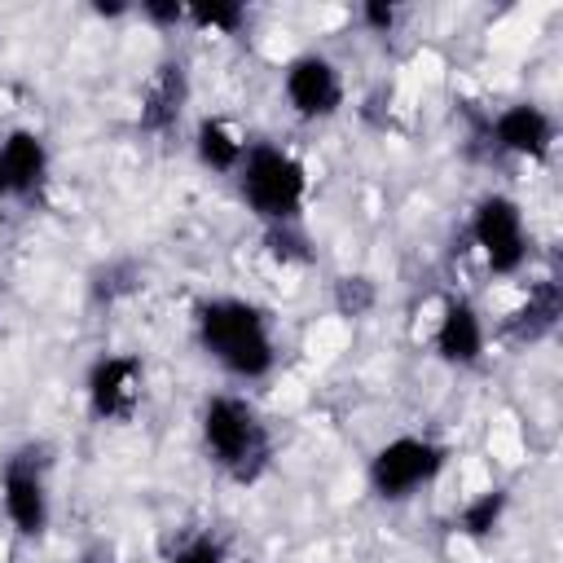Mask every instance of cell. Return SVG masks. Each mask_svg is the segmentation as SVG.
<instances>
[{
	"label": "cell",
	"instance_id": "7",
	"mask_svg": "<svg viewBox=\"0 0 563 563\" xmlns=\"http://www.w3.org/2000/svg\"><path fill=\"white\" fill-rule=\"evenodd\" d=\"M0 515L13 537L40 541L53 523V488H48V466L40 453H13L0 466Z\"/></svg>",
	"mask_w": 563,
	"mask_h": 563
},
{
	"label": "cell",
	"instance_id": "1",
	"mask_svg": "<svg viewBox=\"0 0 563 563\" xmlns=\"http://www.w3.org/2000/svg\"><path fill=\"white\" fill-rule=\"evenodd\" d=\"M198 352L233 383H264L277 369V325L260 299L246 295H207L194 308Z\"/></svg>",
	"mask_w": 563,
	"mask_h": 563
},
{
	"label": "cell",
	"instance_id": "18",
	"mask_svg": "<svg viewBox=\"0 0 563 563\" xmlns=\"http://www.w3.org/2000/svg\"><path fill=\"white\" fill-rule=\"evenodd\" d=\"M136 13H141L150 26H158V31L185 26V4H180V0H141Z\"/></svg>",
	"mask_w": 563,
	"mask_h": 563
},
{
	"label": "cell",
	"instance_id": "21",
	"mask_svg": "<svg viewBox=\"0 0 563 563\" xmlns=\"http://www.w3.org/2000/svg\"><path fill=\"white\" fill-rule=\"evenodd\" d=\"M0 295H4V277H0Z\"/></svg>",
	"mask_w": 563,
	"mask_h": 563
},
{
	"label": "cell",
	"instance_id": "17",
	"mask_svg": "<svg viewBox=\"0 0 563 563\" xmlns=\"http://www.w3.org/2000/svg\"><path fill=\"white\" fill-rule=\"evenodd\" d=\"M167 563H229V545L216 532H194L172 550Z\"/></svg>",
	"mask_w": 563,
	"mask_h": 563
},
{
	"label": "cell",
	"instance_id": "8",
	"mask_svg": "<svg viewBox=\"0 0 563 563\" xmlns=\"http://www.w3.org/2000/svg\"><path fill=\"white\" fill-rule=\"evenodd\" d=\"M84 405L97 422H132L145 405V361L132 352H101L84 374Z\"/></svg>",
	"mask_w": 563,
	"mask_h": 563
},
{
	"label": "cell",
	"instance_id": "19",
	"mask_svg": "<svg viewBox=\"0 0 563 563\" xmlns=\"http://www.w3.org/2000/svg\"><path fill=\"white\" fill-rule=\"evenodd\" d=\"M356 18H361V26H365L369 35H391V26L400 22V9L387 4V0H365V4L356 9Z\"/></svg>",
	"mask_w": 563,
	"mask_h": 563
},
{
	"label": "cell",
	"instance_id": "5",
	"mask_svg": "<svg viewBox=\"0 0 563 563\" xmlns=\"http://www.w3.org/2000/svg\"><path fill=\"white\" fill-rule=\"evenodd\" d=\"M466 238L493 277H519L528 268L532 233H528L523 202L515 194H501V189L479 194L466 220Z\"/></svg>",
	"mask_w": 563,
	"mask_h": 563
},
{
	"label": "cell",
	"instance_id": "2",
	"mask_svg": "<svg viewBox=\"0 0 563 563\" xmlns=\"http://www.w3.org/2000/svg\"><path fill=\"white\" fill-rule=\"evenodd\" d=\"M198 444L207 462L233 484H255L273 466V427L246 391H211L202 400Z\"/></svg>",
	"mask_w": 563,
	"mask_h": 563
},
{
	"label": "cell",
	"instance_id": "10",
	"mask_svg": "<svg viewBox=\"0 0 563 563\" xmlns=\"http://www.w3.org/2000/svg\"><path fill=\"white\" fill-rule=\"evenodd\" d=\"M431 352L449 369H475L488 356V317L479 312L475 299L449 295L440 303L435 325H431Z\"/></svg>",
	"mask_w": 563,
	"mask_h": 563
},
{
	"label": "cell",
	"instance_id": "15",
	"mask_svg": "<svg viewBox=\"0 0 563 563\" xmlns=\"http://www.w3.org/2000/svg\"><path fill=\"white\" fill-rule=\"evenodd\" d=\"M559 308H563V303H559V286H554V282H537V286H528L523 308L510 312V334L523 339V343L550 334L554 321H559Z\"/></svg>",
	"mask_w": 563,
	"mask_h": 563
},
{
	"label": "cell",
	"instance_id": "13",
	"mask_svg": "<svg viewBox=\"0 0 563 563\" xmlns=\"http://www.w3.org/2000/svg\"><path fill=\"white\" fill-rule=\"evenodd\" d=\"M185 106H189V70H185V62H172L167 57V62H158V70L150 75V84L141 92L136 123L145 132H172L180 123Z\"/></svg>",
	"mask_w": 563,
	"mask_h": 563
},
{
	"label": "cell",
	"instance_id": "16",
	"mask_svg": "<svg viewBox=\"0 0 563 563\" xmlns=\"http://www.w3.org/2000/svg\"><path fill=\"white\" fill-rule=\"evenodd\" d=\"M246 4L238 0H198V4H185V26L198 31V35H238L246 26Z\"/></svg>",
	"mask_w": 563,
	"mask_h": 563
},
{
	"label": "cell",
	"instance_id": "12",
	"mask_svg": "<svg viewBox=\"0 0 563 563\" xmlns=\"http://www.w3.org/2000/svg\"><path fill=\"white\" fill-rule=\"evenodd\" d=\"M189 150H194V163L211 176H229L242 167L246 150H251V136L229 119V114H202L189 132Z\"/></svg>",
	"mask_w": 563,
	"mask_h": 563
},
{
	"label": "cell",
	"instance_id": "9",
	"mask_svg": "<svg viewBox=\"0 0 563 563\" xmlns=\"http://www.w3.org/2000/svg\"><path fill=\"white\" fill-rule=\"evenodd\" d=\"M559 141V119L537 101H510L488 119V145L519 163H545Z\"/></svg>",
	"mask_w": 563,
	"mask_h": 563
},
{
	"label": "cell",
	"instance_id": "11",
	"mask_svg": "<svg viewBox=\"0 0 563 563\" xmlns=\"http://www.w3.org/2000/svg\"><path fill=\"white\" fill-rule=\"evenodd\" d=\"M53 150L35 128L0 132V202H26L48 185Z\"/></svg>",
	"mask_w": 563,
	"mask_h": 563
},
{
	"label": "cell",
	"instance_id": "6",
	"mask_svg": "<svg viewBox=\"0 0 563 563\" xmlns=\"http://www.w3.org/2000/svg\"><path fill=\"white\" fill-rule=\"evenodd\" d=\"M282 101L286 110L299 119V123H325L343 110L347 101V79H343V66L321 53V48H303L295 57H286L282 66Z\"/></svg>",
	"mask_w": 563,
	"mask_h": 563
},
{
	"label": "cell",
	"instance_id": "14",
	"mask_svg": "<svg viewBox=\"0 0 563 563\" xmlns=\"http://www.w3.org/2000/svg\"><path fill=\"white\" fill-rule=\"evenodd\" d=\"M506 510H510V493L506 488H479L453 510V532L466 537V541H488L501 528Z\"/></svg>",
	"mask_w": 563,
	"mask_h": 563
},
{
	"label": "cell",
	"instance_id": "3",
	"mask_svg": "<svg viewBox=\"0 0 563 563\" xmlns=\"http://www.w3.org/2000/svg\"><path fill=\"white\" fill-rule=\"evenodd\" d=\"M233 185L242 207L264 229H299L312 194L308 163L282 141H251L242 167L233 172Z\"/></svg>",
	"mask_w": 563,
	"mask_h": 563
},
{
	"label": "cell",
	"instance_id": "20",
	"mask_svg": "<svg viewBox=\"0 0 563 563\" xmlns=\"http://www.w3.org/2000/svg\"><path fill=\"white\" fill-rule=\"evenodd\" d=\"M92 13L97 18H119V13H132L128 4H92Z\"/></svg>",
	"mask_w": 563,
	"mask_h": 563
},
{
	"label": "cell",
	"instance_id": "4",
	"mask_svg": "<svg viewBox=\"0 0 563 563\" xmlns=\"http://www.w3.org/2000/svg\"><path fill=\"white\" fill-rule=\"evenodd\" d=\"M444 471H449V444L422 431H400V435H387L369 453L365 488L387 506H405L418 493H427Z\"/></svg>",
	"mask_w": 563,
	"mask_h": 563
}]
</instances>
